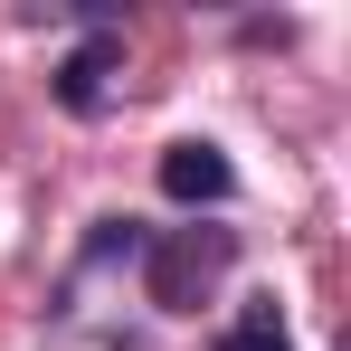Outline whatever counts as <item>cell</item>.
Instances as JSON below:
<instances>
[{
  "label": "cell",
  "mask_w": 351,
  "mask_h": 351,
  "mask_svg": "<svg viewBox=\"0 0 351 351\" xmlns=\"http://www.w3.org/2000/svg\"><path fill=\"white\" fill-rule=\"evenodd\" d=\"M228 266H237V228H162V237H143V294L162 304V313H199L209 294L228 285Z\"/></svg>",
  "instance_id": "obj_1"
},
{
  "label": "cell",
  "mask_w": 351,
  "mask_h": 351,
  "mask_svg": "<svg viewBox=\"0 0 351 351\" xmlns=\"http://www.w3.org/2000/svg\"><path fill=\"white\" fill-rule=\"evenodd\" d=\"M114 76H123V29L95 19V29L58 58V105L66 114H105V105H114Z\"/></svg>",
  "instance_id": "obj_2"
},
{
  "label": "cell",
  "mask_w": 351,
  "mask_h": 351,
  "mask_svg": "<svg viewBox=\"0 0 351 351\" xmlns=\"http://www.w3.org/2000/svg\"><path fill=\"white\" fill-rule=\"evenodd\" d=\"M228 190H237V171H228V152H219L209 133H190V143L162 152V199H180V209H219Z\"/></svg>",
  "instance_id": "obj_3"
},
{
  "label": "cell",
  "mask_w": 351,
  "mask_h": 351,
  "mask_svg": "<svg viewBox=\"0 0 351 351\" xmlns=\"http://www.w3.org/2000/svg\"><path fill=\"white\" fill-rule=\"evenodd\" d=\"M209 351H294V332H285V304H276V294H247V304L228 313V332H219Z\"/></svg>",
  "instance_id": "obj_4"
},
{
  "label": "cell",
  "mask_w": 351,
  "mask_h": 351,
  "mask_svg": "<svg viewBox=\"0 0 351 351\" xmlns=\"http://www.w3.org/2000/svg\"><path fill=\"white\" fill-rule=\"evenodd\" d=\"M114 256H143V228H133V219H95V237H86V266H114Z\"/></svg>",
  "instance_id": "obj_5"
}]
</instances>
